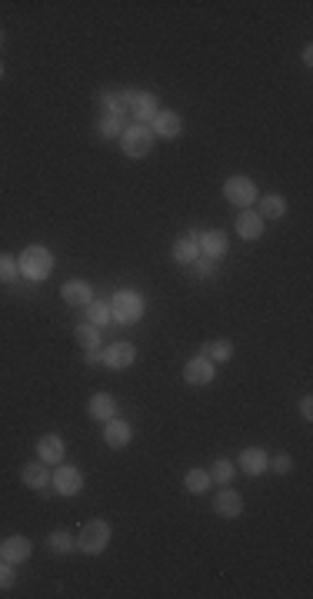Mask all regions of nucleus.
Instances as JSON below:
<instances>
[{
	"mask_svg": "<svg viewBox=\"0 0 313 599\" xmlns=\"http://www.w3.org/2000/svg\"><path fill=\"white\" fill-rule=\"evenodd\" d=\"M110 320H114V313H110L107 303H100V300H90V303H87V323H94V327H107Z\"/></svg>",
	"mask_w": 313,
	"mask_h": 599,
	"instance_id": "27",
	"label": "nucleus"
},
{
	"mask_svg": "<svg viewBox=\"0 0 313 599\" xmlns=\"http://www.w3.org/2000/svg\"><path fill=\"white\" fill-rule=\"evenodd\" d=\"M0 44H4V30H0Z\"/></svg>",
	"mask_w": 313,
	"mask_h": 599,
	"instance_id": "38",
	"label": "nucleus"
},
{
	"mask_svg": "<svg viewBox=\"0 0 313 599\" xmlns=\"http://www.w3.org/2000/svg\"><path fill=\"white\" fill-rule=\"evenodd\" d=\"M110 313H114V320L117 323H137L140 317H144V297H140L137 290H120L117 297L110 300Z\"/></svg>",
	"mask_w": 313,
	"mask_h": 599,
	"instance_id": "3",
	"label": "nucleus"
},
{
	"mask_svg": "<svg viewBox=\"0 0 313 599\" xmlns=\"http://www.w3.org/2000/svg\"><path fill=\"white\" fill-rule=\"evenodd\" d=\"M184 486H187V493H194V496L207 493V490H210V473H207V470H190V473L184 476Z\"/></svg>",
	"mask_w": 313,
	"mask_h": 599,
	"instance_id": "26",
	"label": "nucleus"
},
{
	"mask_svg": "<svg viewBox=\"0 0 313 599\" xmlns=\"http://www.w3.org/2000/svg\"><path fill=\"white\" fill-rule=\"evenodd\" d=\"M224 197L230 203H237V207H250V203L257 200V187H254V180L250 177H230L224 184Z\"/></svg>",
	"mask_w": 313,
	"mask_h": 599,
	"instance_id": "6",
	"label": "nucleus"
},
{
	"mask_svg": "<svg viewBox=\"0 0 313 599\" xmlns=\"http://www.w3.org/2000/svg\"><path fill=\"white\" fill-rule=\"evenodd\" d=\"M90 363V367H97V363H104V350L100 347H94V350H87V357H84Z\"/></svg>",
	"mask_w": 313,
	"mask_h": 599,
	"instance_id": "35",
	"label": "nucleus"
},
{
	"mask_svg": "<svg viewBox=\"0 0 313 599\" xmlns=\"http://www.w3.org/2000/svg\"><path fill=\"white\" fill-rule=\"evenodd\" d=\"M60 297L67 300L70 307H87L90 300H94V290H90L87 280H67L60 287Z\"/></svg>",
	"mask_w": 313,
	"mask_h": 599,
	"instance_id": "15",
	"label": "nucleus"
},
{
	"mask_svg": "<svg viewBox=\"0 0 313 599\" xmlns=\"http://www.w3.org/2000/svg\"><path fill=\"white\" fill-rule=\"evenodd\" d=\"M210 363H227V360L234 357V343L230 340H210V343H204V350H200Z\"/></svg>",
	"mask_w": 313,
	"mask_h": 599,
	"instance_id": "21",
	"label": "nucleus"
},
{
	"mask_svg": "<svg viewBox=\"0 0 313 599\" xmlns=\"http://www.w3.org/2000/svg\"><path fill=\"white\" fill-rule=\"evenodd\" d=\"M104 363L110 370H127L137 363V350H134V343H110L104 350Z\"/></svg>",
	"mask_w": 313,
	"mask_h": 599,
	"instance_id": "9",
	"label": "nucleus"
},
{
	"mask_svg": "<svg viewBox=\"0 0 313 599\" xmlns=\"http://www.w3.org/2000/svg\"><path fill=\"white\" fill-rule=\"evenodd\" d=\"M287 213V200L277 194H267L264 200H260V220H280Z\"/></svg>",
	"mask_w": 313,
	"mask_h": 599,
	"instance_id": "23",
	"label": "nucleus"
},
{
	"mask_svg": "<svg viewBox=\"0 0 313 599\" xmlns=\"http://www.w3.org/2000/svg\"><path fill=\"white\" fill-rule=\"evenodd\" d=\"M17 260L14 257H7V253H0V283H10L14 277H17Z\"/></svg>",
	"mask_w": 313,
	"mask_h": 599,
	"instance_id": "31",
	"label": "nucleus"
},
{
	"mask_svg": "<svg viewBox=\"0 0 313 599\" xmlns=\"http://www.w3.org/2000/svg\"><path fill=\"white\" fill-rule=\"evenodd\" d=\"M97 130L104 137H120L124 134V117H114V114H104L97 120Z\"/></svg>",
	"mask_w": 313,
	"mask_h": 599,
	"instance_id": "29",
	"label": "nucleus"
},
{
	"mask_svg": "<svg viewBox=\"0 0 313 599\" xmlns=\"http://www.w3.org/2000/svg\"><path fill=\"white\" fill-rule=\"evenodd\" d=\"M110 523H104V520H90L84 530H80V536H77V546H80V553H87V556H97V553H104L107 550V543H110Z\"/></svg>",
	"mask_w": 313,
	"mask_h": 599,
	"instance_id": "2",
	"label": "nucleus"
},
{
	"mask_svg": "<svg viewBox=\"0 0 313 599\" xmlns=\"http://www.w3.org/2000/svg\"><path fill=\"white\" fill-rule=\"evenodd\" d=\"M74 340H77L84 350L100 347V327H94V323H77V330H74Z\"/></svg>",
	"mask_w": 313,
	"mask_h": 599,
	"instance_id": "25",
	"label": "nucleus"
},
{
	"mask_svg": "<svg viewBox=\"0 0 313 599\" xmlns=\"http://www.w3.org/2000/svg\"><path fill=\"white\" fill-rule=\"evenodd\" d=\"M304 64H313V47H304Z\"/></svg>",
	"mask_w": 313,
	"mask_h": 599,
	"instance_id": "37",
	"label": "nucleus"
},
{
	"mask_svg": "<svg viewBox=\"0 0 313 599\" xmlns=\"http://www.w3.org/2000/svg\"><path fill=\"white\" fill-rule=\"evenodd\" d=\"M87 413L94 416V420H100V423H107V420L117 416V400L110 397V393H94V397H90Z\"/></svg>",
	"mask_w": 313,
	"mask_h": 599,
	"instance_id": "16",
	"label": "nucleus"
},
{
	"mask_svg": "<svg viewBox=\"0 0 313 599\" xmlns=\"http://www.w3.org/2000/svg\"><path fill=\"white\" fill-rule=\"evenodd\" d=\"M237 233H240L244 240H260V233H264V220H260V213H254V210L240 213V220H237Z\"/></svg>",
	"mask_w": 313,
	"mask_h": 599,
	"instance_id": "19",
	"label": "nucleus"
},
{
	"mask_svg": "<svg viewBox=\"0 0 313 599\" xmlns=\"http://www.w3.org/2000/svg\"><path fill=\"white\" fill-rule=\"evenodd\" d=\"M64 453H67V446H64V440H60L57 433H47V436H40L37 440V456H40V463H54L57 466L60 460H64Z\"/></svg>",
	"mask_w": 313,
	"mask_h": 599,
	"instance_id": "11",
	"label": "nucleus"
},
{
	"mask_svg": "<svg viewBox=\"0 0 313 599\" xmlns=\"http://www.w3.org/2000/svg\"><path fill=\"white\" fill-rule=\"evenodd\" d=\"M100 104L104 110L114 117H127V107H130V90H120V94H100Z\"/></svg>",
	"mask_w": 313,
	"mask_h": 599,
	"instance_id": "22",
	"label": "nucleus"
},
{
	"mask_svg": "<svg viewBox=\"0 0 313 599\" xmlns=\"http://www.w3.org/2000/svg\"><path fill=\"white\" fill-rule=\"evenodd\" d=\"M47 546H50V553H70L74 546H77V540H74L70 533H50Z\"/></svg>",
	"mask_w": 313,
	"mask_h": 599,
	"instance_id": "30",
	"label": "nucleus"
},
{
	"mask_svg": "<svg viewBox=\"0 0 313 599\" xmlns=\"http://www.w3.org/2000/svg\"><path fill=\"white\" fill-rule=\"evenodd\" d=\"M197 250L200 257H210V260H220L227 253V233L224 230H207L197 237Z\"/></svg>",
	"mask_w": 313,
	"mask_h": 599,
	"instance_id": "10",
	"label": "nucleus"
},
{
	"mask_svg": "<svg viewBox=\"0 0 313 599\" xmlns=\"http://www.w3.org/2000/svg\"><path fill=\"white\" fill-rule=\"evenodd\" d=\"M207 473H210V483H230L237 470L230 460H214V470H207Z\"/></svg>",
	"mask_w": 313,
	"mask_h": 599,
	"instance_id": "28",
	"label": "nucleus"
},
{
	"mask_svg": "<svg viewBox=\"0 0 313 599\" xmlns=\"http://www.w3.org/2000/svg\"><path fill=\"white\" fill-rule=\"evenodd\" d=\"M0 77H4V64H0Z\"/></svg>",
	"mask_w": 313,
	"mask_h": 599,
	"instance_id": "39",
	"label": "nucleus"
},
{
	"mask_svg": "<svg viewBox=\"0 0 313 599\" xmlns=\"http://www.w3.org/2000/svg\"><path fill=\"white\" fill-rule=\"evenodd\" d=\"M17 270L34 283L47 280L50 270H54V253H50L47 247H37V243H34V247H27V250L17 257Z\"/></svg>",
	"mask_w": 313,
	"mask_h": 599,
	"instance_id": "1",
	"label": "nucleus"
},
{
	"mask_svg": "<svg viewBox=\"0 0 313 599\" xmlns=\"http://www.w3.org/2000/svg\"><path fill=\"white\" fill-rule=\"evenodd\" d=\"M20 480L30 486V490H44V486H50V473H47V463H30L24 466V473H20Z\"/></svg>",
	"mask_w": 313,
	"mask_h": 599,
	"instance_id": "20",
	"label": "nucleus"
},
{
	"mask_svg": "<svg viewBox=\"0 0 313 599\" xmlns=\"http://www.w3.org/2000/svg\"><path fill=\"white\" fill-rule=\"evenodd\" d=\"M150 124H154L150 127L154 137H160V140H174V137H180V130H184V124H180V117H177L174 110H160Z\"/></svg>",
	"mask_w": 313,
	"mask_h": 599,
	"instance_id": "12",
	"label": "nucleus"
},
{
	"mask_svg": "<svg viewBox=\"0 0 313 599\" xmlns=\"http://www.w3.org/2000/svg\"><path fill=\"white\" fill-rule=\"evenodd\" d=\"M267 466H270V460H267L264 450H257V446L240 450V470H244V473L260 476V473H267Z\"/></svg>",
	"mask_w": 313,
	"mask_h": 599,
	"instance_id": "18",
	"label": "nucleus"
},
{
	"mask_svg": "<svg viewBox=\"0 0 313 599\" xmlns=\"http://www.w3.org/2000/svg\"><path fill=\"white\" fill-rule=\"evenodd\" d=\"M300 416H304V420H310V416H313V400L310 397L300 400Z\"/></svg>",
	"mask_w": 313,
	"mask_h": 599,
	"instance_id": "36",
	"label": "nucleus"
},
{
	"mask_svg": "<svg viewBox=\"0 0 313 599\" xmlns=\"http://www.w3.org/2000/svg\"><path fill=\"white\" fill-rule=\"evenodd\" d=\"M54 490L60 496H77L84 490V473L74 470V466H57V473H54Z\"/></svg>",
	"mask_w": 313,
	"mask_h": 599,
	"instance_id": "8",
	"label": "nucleus"
},
{
	"mask_svg": "<svg viewBox=\"0 0 313 599\" xmlns=\"http://www.w3.org/2000/svg\"><path fill=\"white\" fill-rule=\"evenodd\" d=\"M214 510L224 516V520H237L240 513H244V496L237 493V490H220L214 500Z\"/></svg>",
	"mask_w": 313,
	"mask_h": 599,
	"instance_id": "13",
	"label": "nucleus"
},
{
	"mask_svg": "<svg viewBox=\"0 0 313 599\" xmlns=\"http://www.w3.org/2000/svg\"><path fill=\"white\" fill-rule=\"evenodd\" d=\"M150 147H154V130L144 124H130L124 127V134H120V150L127 157H147Z\"/></svg>",
	"mask_w": 313,
	"mask_h": 599,
	"instance_id": "4",
	"label": "nucleus"
},
{
	"mask_svg": "<svg viewBox=\"0 0 313 599\" xmlns=\"http://www.w3.org/2000/svg\"><path fill=\"white\" fill-rule=\"evenodd\" d=\"M194 267H197V277H214L217 273V260H210V257H197Z\"/></svg>",
	"mask_w": 313,
	"mask_h": 599,
	"instance_id": "32",
	"label": "nucleus"
},
{
	"mask_svg": "<svg viewBox=\"0 0 313 599\" xmlns=\"http://www.w3.org/2000/svg\"><path fill=\"white\" fill-rule=\"evenodd\" d=\"M184 380L190 383V387H207V383H214V380H217L214 363H210L207 357H194V360H187V367H184Z\"/></svg>",
	"mask_w": 313,
	"mask_h": 599,
	"instance_id": "7",
	"label": "nucleus"
},
{
	"mask_svg": "<svg viewBox=\"0 0 313 599\" xmlns=\"http://www.w3.org/2000/svg\"><path fill=\"white\" fill-rule=\"evenodd\" d=\"M0 560H4V556H0Z\"/></svg>",
	"mask_w": 313,
	"mask_h": 599,
	"instance_id": "40",
	"label": "nucleus"
},
{
	"mask_svg": "<svg viewBox=\"0 0 313 599\" xmlns=\"http://www.w3.org/2000/svg\"><path fill=\"white\" fill-rule=\"evenodd\" d=\"M130 436H134V430H130L127 420H117V416H114V420H107V423H104V443L114 446V450L127 446Z\"/></svg>",
	"mask_w": 313,
	"mask_h": 599,
	"instance_id": "14",
	"label": "nucleus"
},
{
	"mask_svg": "<svg viewBox=\"0 0 313 599\" xmlns=\"http://www.w3.org/2000/svg\"><path fill=\"white\" fill-rule=\"evenodd\" d=\"M30 550H34V546H30L27 536H10V540H4V546H0V556H4V560L14 566V563H24V560H27Z\"/></svg>",
	"mask_w": 313,
	"mask_h": 599,
	"instance_id": "17",
	"label": "nucleus"
},
{
	"mask_svg": "<svg viewBox=\"0 0 313 599\" xmlns=\"http://www.w3.org/2000/svg\"><path fill=\"white\" fill-rule=\"evenodd\" d=\"M14 583H17V576H14V570H10V563L4 560L0 563V590H10Z\"/></svg>",
	"mask_w": 313,
	"mask_h": 599,
	"instance_id": "33",
	"label": "nucleus"
},
{
	"mask_svg": "<svg viewBox=\"0 0 313 599\" xmlns=\"http://www.w3.org/2000/svg\"><path fill=\"white\" fill-rule=\"evenodd\" d=\"M127 114L134 117V124H144V127H147L150 120L160 114V104H156V97L150 94V90H130Z\"/></svg>",
	"mask_w": 313,
	"mask_h": 599,
	"instance_id": "5",
	"label": "nucleus"
},
{
	"mask_svg": "<svg viewBox=\"0 0 313 599\" xmlns=\"http://www.w3.org/2000/svg\"><path fill=\"white\" fill-rule=\"evenodd\" d=\"M197 257H200V250H197V240L187 233V237H180V240L174 243V260L177 263H194Z\"/></svg>",
	"mask_w": 313,
	"mask_h": 599,
	"instance_id": "24",
	"label": "nucleus"
},
{
	"mask_svg": "<svg viewBox=\"0 0 313 599\" xmlns=\"http://www.w3.org/2000/svg\"><path fill=\"white\" fill-rule=\"evenodd\" d=\"M270 466H274L277 473H290V470H294V460H290L287 453H280V456H274V460H270Z\"/></svg>",
	"mask_w": 313,
	"mask_h": 599,
	"instance_id": "34",
	"label": "nucleus"
}]
</instances>
